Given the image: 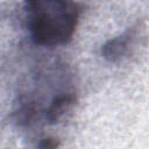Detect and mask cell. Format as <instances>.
Here are the masks:
<instances>
[{
  "mask_svg": "<svg viewBox=\"0 0 149 149\" xmlns=\"http://www.w3.org/2000/svg\"><path fill=\"white\" fill-rule=\"evenodd\" d=\"M76 100L77 90L70 69L61 62H48L36 65L21 85L13 118L21 127L56 125Z\"/></svg>",
  "mask_w": 149,
  "mask_h": 149,
  "instance_id": "obj_1",
  "label": "cell"
},
{
  "mask_svg": "<svg viewBox=\"0 0 149 149\" xmlns=\"http://www.w3.org/2000/svg\"><path fill=\"white\" fill-rule=\"evenodd\" d=\"M30 40L41 47L69 43L77 29L80 8L74 0H23Z\"/></svg>",
  "mask_w": 149,
  "mask_h": 149,
  "instance_id": "obj_2",
  "label": "cell"
},
{
  "mask_svg": "<svg viewBox=\"0 0 149 149\" xmlns=\"http://www.w3.org/2000/svg\"><path fill=\"white\" fill-rule=\"evenodd\" d=\"M135 38L136 30L128 29L119 36L108 40L101 48L102 57L108 62H119L130 52V49L135 44Z\"/></svg>",
  "mask_w": 149,
  "mask_h": 149,
  "instance_id": "obj_3",
  "label": "cell"
}]
</instances>
